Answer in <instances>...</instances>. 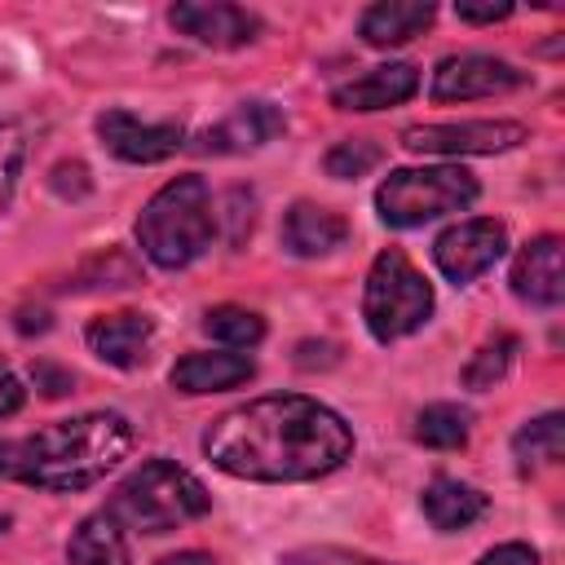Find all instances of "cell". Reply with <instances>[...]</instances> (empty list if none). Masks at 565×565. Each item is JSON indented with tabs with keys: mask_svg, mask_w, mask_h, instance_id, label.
Listing matches in <instances>:
<instances>
[{
	"mask_svg": "<svg viewBox=\"0 0 565 565\" xmlns=\"http://www.w3.org/2000/svg\"><path fill=\"white\" fill-rule=\"evenodd\" d=\"M561 450H565V419H561V411H547V415L521 424L516 437H512V455L521 459V468H547V463L561 459Z\"/></svg>",
	"mask_w": 565,
	"mask_h": 565,
	"instance_id": "21",
	"label": "cell"
},
{
	"mask_svg": "<svg viewBox=\"0 0 565 565\" xmlns=\"http://www.w3.org/2000/svg\"><path fill=\"white\" fill-rule=\"evenodd\" d=\"M380 159H384V150H380L371 137H349V141H335V146L327 150L322 168H327V177H335V181H353V177H366Z\"/></svg>",
	"mask_w": 565,
	"mask_h": 565,
	"instance_id": "25",
	"label": "cell"
},
{
	"mask_svg": "<svg viewBox=\"0 0 565 565\" xmlns=\"http://www.w3.org/2000/svg\"><path fill=\"white\" fill-rule=\"evenodd\" d=\"M503 247H508L503 221H494V216H472V221H459V225H450L446 234H437L433 260H437V269H441L455 287H463V282L481 278V274L503 256Z\"/></svg>",
	"mask_w": 565,
	"mask_h": 565,
	"instance_id": "8",
	"label": "cell"
},
{
	"mask_svg": "<svg viewBox=\"0 0 565 565\" xmlns=\"http://www.w3.org/2000/svg\"><path fill=\"white\" fill-rule=\"evenodd\" d=\"M353 565H380V561H353Z\"/></svg>",
	"mask_w": 565,
	"mask_h": 565,
	"instance_id": "34",
	"label": "cell"
},
{
	"mask_svg": "<svg viewBox=\"0 0 565 565\" xmlns=\"http://www.w3.org/2000/svg\"><path fill=\"white\" fill-rule=\"evenodd\" d=\"M212 194L203 177H172L137 216V243L159 269H181L212 247Z\"/></svg>",
	"mask_w": 565,
	"mask_h": 565,
	"instance_id": "3",
	"label": "cell"
},
{
	"mask_svg": "<svg viewBox=\"0 0 565 565\" xmlns=\"http://www.w3.org/2000/svg\"><path fill=\"white\" fill-rule=\"evenodd\" d=\"M415 441L433 450H459L468 441V411L450 402H433L415 415Z\"/></svg>",
	"mask_w": 565,
	"mask_h": 565,
	"instance_id": "22",
	"label": "cell"
},
{
	"mask_svg": "<svg viewBox=\"0 0 565 565\" xmlns=\"http://www.w3.org/2000/svg\"><path fill=\"white\" fill-rule=\"evenodd\" d=\"M455 13H459L463 22H503V18L512 13V4H508V0H499V4H494V0H490V4H472V0H459V4H455Z\"/></svg>",
	"mask_w": 565,
	"mask_h": 565,
	"instance_id": "30",
	"label": "cell"
},
{
	"mask_svg": "<svg viewBox=\"0 0 565 565\" xmlns=\"http://www.w3.org/2000/svg\"><path fill=\"white\" fill-rule=\"evenodd\" d=\"M53 190L62 199H84L88 194V168L84 163H57L53 168Z\"/></svg>",
	"mask_w": 565,
	"mask_h": 565,
	"instance_id": "27",
	"label": "cell"
},
{
	"mask_svg": "<svg viewBox=\"0 0 565 565\" xmlns=\"http://www.w3.org/2000/svg\"><path fill=\"white\" fill-rule=\"evenodd\" d=\"M282 128H287V119L274 102H243V106H234V115H225L216 128H207L194 146L203 154H238V150H256V146L274 141Z\"/></svg>",
	"mask_w": 565,
	"mask_h": 565,
	"instance_id": "12",
	"label": "cell"
},
{
	"mask_svg": "<svg viewBox=\"0 0 565 565\" xmlns=\"http://www.w3.org/2000/svg\"><path fill=\"white\" fill-rule=\"evenodd\" d=\"M84 340L88 349L110 362V366H141L146 362V349L154 340V322L150 313H137V309H119V313H102L84 327Z\"/></svg>",
	"mask_w": 565,
	"mask_h": 565,
	"instance_id": "13",
	"label": "cell"
},
{
	"mask_svg": "<svg viewBox=\"0 0 565 565\" xmlns=\"http://www.w3.org/2000/svg\"><path fill=\"white\" fill-rule=\"evenodd\" d=\"M344 238H349V221L331 207L291 203L282 216V247L291 256H327V252L344 247Z\"/></svg>",
	"mask_w": 565,
	"mask_h": 565,
	"instance_id": "16",
	"label": "cell"
},
{
	"mask_svg": "<svg viewBox=\"0 0 565 565\" xmlns=\"http://www.w3.org/2000/svg\"><path fill=\"white\" fill-rule=\"evenodd\" d=\"M132 450V428L115 411H93L79 419H57L40 433L0 441V477L71 494L102 481Z\"/></svg>",
	"mask_w": 565,
	"mask_h": 565,
	"instance_id": "2",
	"label": "cell"
},
{
	"mask_svg": "<svg viewBox=\"0 0 565 565\" xmlns=\"http://www.w3.org/2000/svg\"><path fill=\"white\" fill-rule=\"evenodd\" d=\"M419 508H424V516L433 521V530H468L477 516H486V508H490V499L477 490V486H463V481H455V477H433L428 486H424V499H419Z\"/></svg>",
	"mask_w": 565,
	"mask_h": 565,
	"instance_id": "19",
	"label": "cell"
},
{
	"mask_svg": "<svg viewBox=\"0 0 565 565\" xmlns=\"http://www.w3.org/2000/svg\"><path fill=\"white\" fill-rule=\"evenodd\" d=\"M159 565H216L207 552H172V556H163Z\"/></svg>",
	"mask_w": 565,
	"mask_h": 565,
	"instance_id": "32",
	"label": "cell"
},
{
	"mask_svg": "<svg viewBox=\"0 0 565 565\" xmlns=\"http://www.w3.org/2000/svg\"><path fill=\"white\" fill-rule=\"evenodd\" d=\"M207 508H212V494L194 472H185L172 459H150L115 486L106 516L128 530H141V534H168V530L203 516Z\"/></svg>",
	"mask_w": 565,
	"mask_h": 565,
	"instance_id": "4",
	"label": "cell"
},
{
	"mask_svg": "<svg viewBox=\"0 0 565 565\" xmlns=\"http://www.w3.org/2000/svg\"><path fill=\"white\" fill-rule=\"evenodd\" d=\"M433 313V287L428 278L406 260V252L388 247L375 256L371 274H366V291H362V318L371 327V335L380 344L402 340L411 331H419Z\"/></svg>",
	"mask_w": 565,
	"mask_h": 565,
	"instance_id": "5",
	"label": "cell"
},
{
	"mask_svg": "<svg viewBox=\"0 0 565 565\" xmlns=\"http://www.w3.org/2000/svg\"><path fill=\"white\" fill-rule=\"evenodd\" d=\"M203 455L243 481H313L353 455V433L331 406L300 393H274L212 419Z\"/></svg>",
	"mask_w": 565,
	"mask_h": 565,
	"instance_id": "1",
	"label": "cell"
},
{
	"mask_svg": "<svg viewBox=\"0 0 565 565\" xmlns=\"http://www.w3.org/2000/svg\"><path fill=\"white\" fill-rule=\"evenodd\" d=\"M512 291L539 309L561 305L565 296V265H561V238L543 234L534 243L521 247V256L512 260Z\"/></svg>",
	"mask_w": 565,
	"mask_h": 565,
	"instance_id": "14",
	"label": "cell"
},
{
	"mask_svg": "<svg viewBox=\"0 0 565 565\" xmlns=\"http://www.w3.org/2000/svg\"><path fill=\"white\" fill-rule=\"evenodd\" d=\"M437 18V4L428 0H380L362 13V40L375 44V49H393V44H406L415 40L424 26H433Z\"/></svg>",
	"mask_w": 565,
	"mask_h": 565,
	"instance_id": "18",
	"label": "cell"
},
{
	"mask_svg": "<svg viewBox=\"0 0 565 565\" xmlns=\"http://www.w3.org/2000/svg\"><path fill=\"white\" fill-rule=\"evenodd\" d=\"M477 565H539V556H534V547H525V543H499V547L486 552Z\"/></svg>",
	"mask_w": 565,
	"mask_h": 565,
	"instance_id": "29",
	"label": "cell"
},
{
	"mask_svg": "<svg viewBox=\"0 0 565 565\" xmlns=\"http://www.w3.org/2000/svg\"><path fill=\"white\" fill-rule=\"evenodd\" d=\"M22 154H26V141H22V132H18L13 124H0V212H4L9 194H13V181H18V172H22Z\"/></svg>",
	"mask_w": 565,
	"mask_h": 565,
	"instance_id": "26",
	"label": "cell"
},
{
	"mask_svg": "<svg viewBox=\"0 0 565 565\" xmlns=\"http://www.w3.org/2000/svg\"><path fill=\"white\" fill-rule=\"evenodd\" d=\"M415 88H419V71L411 62H388V66H375V71L340 84L331 93V106H340V110H384V106L411 102Z\"/></svg>",
	"mask_w": 565,
	"mask_h": 565,
	"instance_id": "15",
	"label": "cell"
},
{
	"mask_svg": "<svg viewBox=\"0 0 565 565\" xmlns=\"http://www.w3.org/2000/svg\"><path fill=\"white\" fill-rule=\"evenodd\" d=\"M512 358H516V335H494V340H486V344L472 353V362L463 366V384H468V388H494V384L508 375Z\"/></svg>",
	"mask_w": 565,
	"mask_h": 565,
	"instance_id": "24",
	"label": "cell"
},
{
	"mask_svg": "<svg viewBox=\"0 0 565 565\" xmlns=\"http://www.w3.org/2000/svg\"><path fill=\"white\" fill-rule=\"evenodd\" d=\"M525 141L516 119H463V124H415L402 132V146L415 154H499Z\"/></svg>",
	"mask_w": 565,
	"mask_h": 565,
	"instance_id": "7",
	"label": "cell"
},
{
	"mask_svg": "<svg viewBox=\"0 0 565 565\" xmlns=\"http://www.w3.org/2000/svg\"><path fill=\"white\" fill-rule=\"evenodd\" d=\"M477 199V177L463 172L459 163H441V168H397L384 177V185L375 190V207L380 221L393 230H411L424 225L433 216L459 212Z\"/></svg>",
	"mask_w": 565,
	"mask_h": 565,
	"instance_id": "6",
	"label": "cell"
},
{
	"mask_svg": "<svg viewBox=\"0 0 565 565\" xmlns=\"http://www.w3.org/2000/svg\"><path fill=\"white\" fill-rule=\"evenodd\" d=\"M31 380H35V388H40L44 397H62V393L71 388V371H57L53 362H35V366H31Z\"/></svg>",
	"mask_w": 565,
	"mask_h": 565,
	"instance_id": "28",
	"label": "cell"
},
{
	"mask_svg": "<svg viewBox=\"0 0 565 565\" xmlns=\"http://www.w3.org/2000/svg\"><path fill=\"white\" fill-rule=\"evenodd\" d=\"M44 327H49V313H44V309H35V313L22 309V313H18V331H44Z\"/></svg>",
	"mask_w": 565,
	"mask_h": 565,
	"instance_id": "33",
	"label": "cell"
},
{
	"mask_svg": "<svg viewBox=\"0 0 565 565\" xmlns=\"http://www.w3.org/2000/svg\"><path fill=\"white\" fill-rule=\"evenodd\" d=\"M66 565H128V543L119 521H110L106 512L84 516L66 543Z\"/></svg>",
	"mask_w": 565,
	"mask_h": 565,
	"instance_id": "20",
	"label": "cell"
},
{
	"mask_svg": "<svg viewBox=\"0 0 565 565\" xmlns=\"http://www.w3.org/2000/svg\"><path fill=\"white\" fill-rule=\"evenodd\" d=\"M172 26L207 49H238L247 40H256L260 18L247 13L243 4H172L168 9Z\"/></svg>",
	"mask_w": 565,
	"mask_h": 565,
	"instance_id": "11",
	"label": "cell"
},
{
	"mask_svg": "<svg viewBox=\"0 0 565 565\" xmlns=\"http://www.w3.org/2000/svg\"><path fill=\"white\" fill-rule=\"evenodd\" d=\"M203 331L212 340H225L234 349H247V344H260L265 340V318L243 309V305H216L203 313Z\"/></svg>",
	"mask_w": 565,
	"mask_h": 565,
	"instance_id": "23",
	"label": "cell"
},
{
	"mask_svg": "<svg viewBox=\"0 0 565 565\" xmlns=\"http://www.w3.org/2000/svg\"><path fill=\"white\" fill-rule=\"evenodd\" d=\"M22 402H26L22 380L0 362V419H4V415H13V411H22Z\"/></svg>",
	"mask_w": 565,
	"mask_h": 565,
	"instance_id": "31",
	"label": "cell"
},
{
	"mask_svg": "<svg viewBox=\"0 0 565 565\" xmlns=\"http://www.w3.org/2000/svg\"><path fill=\"white\" fill-rule=\"evenodd\" d=\"M256 375V362L247 353H185L172 366V388L181 393H221V388H238Z\"/></svg>",
	"mask_w": 565,
	"mask_h": 565,
	"instance_id": "17",
	"label": "cell"
},
{
	"mask_svg": "<svg viewBox=\"0 0 565 565\" xmlns=\"http://www.w3.org/2000/svg\"><path fill=\"white\" fill-rule=\"evenodd\" d=\"M530 75L503 57L490 53H455L441 57L433 71V102H477V97H499L521 88Z\"/></svg>",
	"mask_w": 565,
	"mask_h": 565,
	"instance_id": "9",
	"label": "cell"
},
{
	"mask_svg": "<svg viewBox=\"0 0 565 565\" xmlns=\"http://www.w3.org/2000/svg\"><path fill=\"white\" fill-rule=\"evenodd\" d=\"M97 137L124 163H159V159L181 150L185 128L172 124V119L168 124H150V119L128 115V110H106V115H97Z\"/></svg>",
	"mask_w": 565,
	"mask_h": 565,
	"instance_id": "10",
	"label": "cell"
}]
</instances>
